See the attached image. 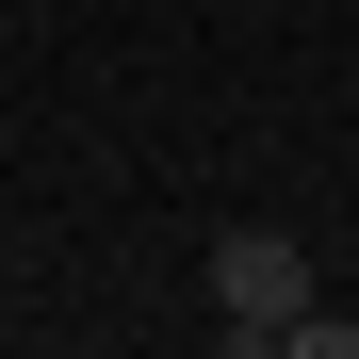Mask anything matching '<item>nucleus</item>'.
<instances>
[{"label":"nucleus","mask_w":359,"mask_h":359,"mask_svg":"<svg viewBox=\"0 0 359 359\" xmlns=\"http://www.w3.org/2000/svg\"><path fill=\"white\" fill-rule=\"evenodd\" d=\"M212 311H229V343H278L311 311V245L294 229H212Z\"/></svg>","instance_id":"1"}]
</instances>
